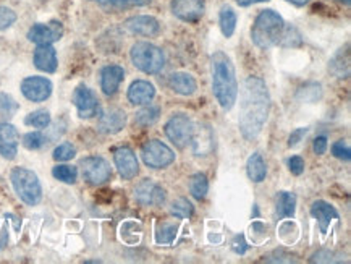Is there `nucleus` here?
Returning a JSON list of instances; mask_svg holds the SVG:
<instances>
[{
  "label": "nucleus",
  "instance_id": "7c9ffc66",
  "mask_svg": "<svg viewBox=\"0 0 351 264\" xmlns=\"http://www.w3.org/2000/svg\"><path fill=\"white\" fill-rule=\"evenodd\" d=\"M52 176L56 177L57 180H60L64 183H75L76 178H78V171H76V167H73V165L62 164V165H56V167H53Z\"/></svg>",
  "mask_w": 351,
  "mask_h": 264
},
{
  "label": "nucleus",
  "instance_id": "c9c22d12",
  "mask_svg": "<svg viewBox=\"0 0 351 264\" xmlns=\"http://www.w3.org/2000/svg\"><path fill=\"white\" fill-rule=\"evenodd\" d=\"M18 109V104L8 94H0V115L2 117H12Z\"/></svg>",
  "mask_w": 351,
  "mask_h": 264
},
{
  "label": "nucleus",
  "instance_id": "5701e85b",
  "mask_svg": "<svg viewBox=\"0 0 351 264\" xmlns=\"http://www.w3.org/2000/svg\"><path fill=\"white\" fill-rule=\"evenodd\" d=\"M169 84L175 93L182 94V96H191V94L196 93L197 88L196 80L190 73H184V71H177V73L170 75Z\"/></svg>",
  "mask_w": 351,
  "mask_h": 264
},
{
  "label": "nucleus",
  "instance_id": "412c9836",
  "mask_svg": "<svg viewBox=\"0 0 351 264\" xmlns=\"http://www.w3.org/2000/svg\"><path fill=\"white\" fill-rule=\"evenodd\" d=\"M34 65L36 69L40 71H46V73H53L57 70V52L51 44L46 46H38L34 51Z\"/></svg>",
  "mask_w": 351,
  "mask_h": 264
},
{
  "label": "nucleus",
  "instance_id": "37998d69",
  "mask_svg": "<svg viewBox=\"0 0 351 264\" xmlns=\"http://www.w3.org/2000/svg\"><path fill=\"white\" fill-rule=\"evenodd\" d=\"M240 7H250L254 5V3H261V2H269V0H235Z\"/></svg>",
  "mask_w": 351,
  "mask_h": 264
},
{
  "label": "nucleus",
  "instance_id": "72a5a7b5",
  "mask_svg": "<svg viewBox=\"0 0 351 264\" xmlns=\"http://www.w3.org/2000/svg\"><path fill=\"white\" fill-rule=\"evenodd\" d=\"M75 156H76V149L73 145H70V143H62V145L57 146L56 151H53V159L60 160V163L73 159Z\"/></svg>",
  "mask_w": 351,
  "mask_h": 264
},
{
  "label": "nucleus",
  "instance_id": "39448f33",
  "mask_svg": "<svg viewBox=\"0 0 351 264\" xmlns=\"http://www.w3.org/2000/svg\"><path fill=\"white\" fill-rule=\"evenodd\" d=\"M130 57H132L133 65L147 75L159 73L165 65V56L162 49L149 43L134 44L132 52H130Z\"/></svg>",
  "mask_w": 351,
  "mask_h": 264
},
{
  "label": "nucleus",
  "instance_id": "f8f14e48",
  "mask_svg": "<svg viewBox=\"0 0 351 264\" xmlns=\"http://www.w3.org/2000/svg\"><path fill=\"white\" fill-rule=\"evenodd\" d=\"M64 36V26L58 21H52L47 25H34L29 29L28 39L31 43L38 44V46H46V44H52L58 41Z\"/></svg>",
  "mask_w": 351,
  "mask_h": 264
},
{
  "label": "nucleus",
  "instance_id": "e433bc0d",
  "mask_svg": "<svg viewBox=\"0 0 351 264\" xmlns=\"http://www.w3.org/2000/svg\"><path fill=\"white\" fill-rule=\"evenodd\" d=\"M332 154L335 156L337 159H341V160H348L351 159V149H350V145L346 143L345 140H340L337 141L334 146H332Z\"/></svg>",
  "mask_w": 351,
  "mask_h": 264
},
{
  "label": "nucleus",
  "instance_id": "4be33fe9",
  "mask_svg": "<svg viewBox=\"0 0 351 264\" xmlns=\"http://www.w3.org/2000/svg\"><path fill=\"white\" fill-rule=\"evenodd\" d=\"M193 149H195L196 156H208L214 147V138L213 132L208 125H199V127L195 128L193 132Z\"/></svg>",
  "mask_w": 351,
  "mask_h": 264
},
{
  "label": "nucleus",
  "instance_id": "2f4dec72",
  "mask_svg": "<svg viewBox=\"0 0 351 264\" xmlns=\"http://www.w3.org/2000/svg\"><path fill=\"white\" fill-rule=\"evenodd\" d=\"M25 123L34 128H46L51 123V114L47 110H34L25 119Z\"/></svg>",
  "mask_w": 351,
  "mask_h": 264
},
{
  "label": "nucleus",
  "instance_id": "a18cd8bd",
  "mask_svg": "<svg viewBox=\"0 0 351 264\" xmlns=\"http://www.w3.org/2000/svg\"><path fill=\"white\" fill-rule=\"evenodd\" d=\"M340 2H343L345 5H350V0H340Z\"/></svg>",
  "mask_w": 351,
  "mask_h": 264
},
{
  "label": "nucleus",
  "instance_id": "4468645a",
  "mask_svg": "<svg viewBox=\"0 0 351 264\" xmlns=\"http://www.w3.org/2000/svg\"><path fill=\"white\" fill-rule=\"evenodd\" d=\"M114 160L117 169H119L120 177L123 178V180H132V178L138 176L139 165L136 154H134L130 147H119L114 153Z\"/></svg>",
  "mask_w": 351,
  "mask_h": 264
},
{
  "label": "nucleus",
  "instance_id": "c03bdc74",
  "mask_svg": "<svg viewBox=\"0 0 351 264\" xmlns=\"http://www.w3.org/2000/svg\"><path fill=\"white\" fill-rule=\"evenodd\" d=\"M288 2H291V3H293V5L301 7V5H304V3H308L309 0H288Z\"/></svg>",
  "mask_w": 351,
  "mask_h": 264
},
{
  "label": "nucleus",
  "instance_id": "1a4fd4ad",
  "mask_svg": "<svg viewBox=\"0 0 351 264\" xmlns=\"http://www.w3.org/2000/svg\"><path fill=\"white\" fill-rule=\"evenodd\" d=\"M165 190L159 183L146 178L134 188V200L143 206H162L165 203Z\"/></svg>",
  "mask_w": 351,
  "mask_h": 264
},
{
  "label": "nucleus",
  "instance_id": "6e6552de",
  "mask_svg": "<svg viewBox=\"0 0 351 264\" xmlns=\"http://www.w3.org/2000/svg\"><path fill=\"white\" fill-rule=\"evenodd\" d=\"M81 173L84 180L91 185H102L112 177V169L104 158L91 156L81 160Z\"/></svg>",
  "mask_w": 351,
  "mask_h": 264
},
{
  "label": "nucleus",
  "instance_id": "cd10ccee",
  "mask_svg": "<svg viewBox=\"0 0 351 264\" xmlns=\"http://www.w3.org/2000/svg\"><path fill=\"white\" fill-rule=\"evenodd\" d=\"M96 2L107 10H121V8L147 5L151 0H96Z\"/></svg>",
  "mask_w": 351,
  "mask_h": 264
},
{
  "label": "nucleus",
  "instance_id": "20e7f679",
  "mask_svg": "<svg viewBox=\"0 0 351 264\" xmlns=\"http://www.w3.org/2000/svg\"><path fill=\"white\" fill-rule=\"evenodd\" d=\"M12 185L15 188V193L18 198L28 206H36L43 200V187L38 176L33 171L25 167L13 169L10 173Z\"/></svg>",
  "mask_w": 351,
  "mask_h": 264
},
{
  "label": "nucleus",
  "instance_id": "79ce46f5",
  "mask_svg": "<svg viewBox=\"0 0 351 264\" xmlns=\"http://www.w3.org/2000/svg\"><path fill=\"white\" fill-rule=\"evenodd\" d=\"M8 243V226L0 222V252L7 247Z\"/></svg>",
  "mask_w": 351,
  "mask_h": 264
},
{
  "label": "nucleus",
  "instance_id": "a211bd4d",
  "mask_svg": "<svg viewBox=\"0 0 351 264\" xmlns=\"http://www.w3.org/2000/svg\"><path fill=\"white\" fill-rule=\"evenodd\" d=\"M311 216L317 221L324 235L327 234L332 221H339L340 219L339 213H337L334 206L326 203V201H314L311 206Z\"/></svg>",
  "mask_w": 351,
  "mask_h": 264
},
{
  "label": "nucleus",
  "instance_id": "a19ab883",
  "mask_svg": "<svg viewBox=\"0 0 351 264\" xmlns=\"http://www.w3.org/2000/svg\"><path fill=\"white\" fill-rule=\"evenodd\" d=\"M327 138L326 136H317L316 140H314V153L317 156H322L326 154L327 151Z\"/></svg>",
  "mask_w": 351,
  "mask_h": 264
},
{
  "label": "nucleus",
  "instance_id": "a878e982",
  "mask_svg": "<svg viewBox=\"0 0 351 264\" xmlns=\"http://www.w3.org/2000/svg\"><path fill=\"white\" fill-rule=\"evenodd\" d=\"M219 23H220V29H222V34L225 36V38H232L233 33H235V28H237V13L233 12L232 7L223 5L222 8H220Z\"/></svg>",
  "mask_w": 351,
  "mask_h": 264
},
{
  "label": "nucleus",
  "instance_id": "ddd939ff",
  "mask_svg": "<svg viewBox=\"0 0 351 264\" xmlns=\"http://www.w3.org/2000/svg\"><path fill=\"white\" fill-rule=\"evenodd\" d=\"M73 102L78 109V115L81 119H91L93 115L97 114L99 110V101L91 89L84 84H81L75 89L73 93Z\"/></svg>",
  "mask_w": 351,
  "mask_h": 264
},
{
  "label": "nucleus",
  "instance_id": "423d86ee",
  "mask_svg": "<svg viewBox=\"0 0 351 264\" xmlns=\"http://www.w3.org/2000/svg\"><path fill=\"white\" fill-rule=\"evenodd\" d=\"M141 156L144 164L151 169H165L170 164H173L175 153L172 147H169L165 143L159 140H151L143 146Z\"/></svg>",
  "mask_w": 351,
  "mask_h": 264
},
{
  "label": "nucleus",
  "instance_id": "f257e3e1",
  "mask_svg": "<svg viewBox=\"0 0 351 264\" xmlns=\"http://www.w3.org/2000/svg\"><path fill=\"white\" fill-rule=\"evenodd\" d=\"M271 112V94L267 84L259 77H247L240 97V132L245 140H256L263 132Z\"/></svg>",
  "mask_w": 351,
  "mask_h": 264
},
{
  "label": "nucleus",
  "instance_id": "4c0bfd02",
  "mask_svg": "<svg viewBox=\"0 0 351 264\" xmlns=\"http://www.w3.org/2000/svg\"><path fill=\"white\" fill-rule=\"evenodd\" d=\"M16 21V13L8 7H0V31L10 28Z\"/></svg>",
  "mask_w": 351,
  "mask_h": 264
},
{
  "label": "nucleus",
  "instance_id": "393cba45",
  "mask_svg": "<svg viewBox=\"0 0 351 264\" xmlns=\"http://www.w3.org/2000/svg\"><path fill=\"white\" fill-rule=\"evenodd\" d=\"M246 172L247 177H250L254 183H261L264 180L265 176H267V167H265V163L261 153H254L250 159H247Z\"/></svg>",
  "mask_w": 351,
  "mask_h": 264
},
{
  "label": "nucleus",
  "instance_id": "f03ea898",
  "mask_svg": "<svg viewBox=\"0 0 351 264\" xmlns=\"http://www.w3.org/2000/svg\"><path fill=\"white\" fill-rule=\"evenodd\" d=\"M213 91L223 110H230L238 97V82L233 62L227 53L217 51L213 56Z\"/></svg>",
  "mask_w": 351,
  "mask_h": 264
},
{
  "label": "nucleus",
  "instance_id": "f3484780",
  "mask_svg": "<svg viewBox=\"0 0 351 264\" xmlns=\"http://www.w3.org/2000/svg\"><path fill=\"white\" fill-rule=\"evenodd\" d=\"M125 78V70L120 65H107L101 71V88L106 96H114Z\"/></svg>",
  "mask_w": 351,
  "mask_h": 264
},
{
  "label": "nucleus",
  "instance_id": "bb28decb",
  "mask_svg": "<svg viewBox=\"0 0 351 264\" xmlns=\"http://www.w3.org/2000/svg\"><path fill=\"white\" fill-rule=\"evenodd\" d=\"M160 117V109L156 106L144 107L143 110H139L134 117V123H138L139 127H151L154 125Z\"/></svg>",
  "mask_w": 351,
  "mask_h": 264
},
{
  "label": "nucleus",
  "instance_id": "473e14b6",
  "mask_svg": "<svg viewBox=\"0 0 351 264\" xmlns=\"http://www.w3.org/2000/svg\"><path fill=\"white\" fill-rule=\"evenodd\" d=\"M195 213V208L188 200L178 198L172 203V214L178 219H190Z\"/></svg>",
  "mask_w": 351,
  "mask_h": 264
},
{
  "label": "nucleus",
  "instance_id": "c85d7f7f",
  "mask_svg": "<svg viewBox=\"0 0 351 264\" xmlns=\"http://www.w3.org/2000/svg\"><path fill=\"white\" fill-rule=\"evenodd\" d=\"M178 232V224L164 222L156 232V241L159 245H170L175 240Z\"/></svg>",
  "mask_w": 351,
  "mask_h": 264
},
{
  "label": "nucleus",
  "instance_id": "b1692460",
  "mask_svg": "<svg viewBox=\"0 0 351 264\" xmlns=\"http://www.w3.org/2000/svg\"><path fill=\"white\" fill-rule=\"evenodd\" d=\"M277 216L280 219L293 217L296 211V196L290 191H280L277 195Z\"/></svg>",
  "mask_w": 351,
  "mask_h": 264
},
{
  "label": "nucleus",
  "instance_id": "0eeeda50",
  "mask_svg": "<svg viewBox=\"0 0 351 264\" xmlns=\"http://www.w3.org/2000/svg\"><path fill=\"white\" fill-rule=\"evenodd\" d=\"M193 132H195V125L186 115L178 114L173 115L165 125V135L169 136V140L173 143L175 146L183 149L191 143Z\"/></svg>",
  "mask_w": 351,
  "mask_h": 264
},
{
  "label": "nucleus",
  "instance_id": "6ab92c4d",
  "mask_svg": "<svg viewBox=\"0 0 351 264\" xmlns=\"http://www.w3.org/2000/svg\"><path fill=\"white\" fill-rule=\"evenodd\" d=\"M127 26L128 31H132L133 34H139V36H156L159 34L160 31V23L156 20L154 16H147V15H139V16H133L127 20Z\"/></svg>",
  "mask_w": 351,
  "mask_h": 264
},
{
  "label": "nucleus",
  "instance_id": "9b49d317",
  "mask_svg": "<svg viewBox=\"0 0 351 264\" xmlns=\"http://www.w3.org/2000/svg\"><path fill=\"white\" fill-rule=\"evenodd\" d=\"M204 0H172V13L186 23H196L204 15Z\"/></svg>",
  "mask_w": 351,
  "mask_h": 264
},
{
  "label": "nucleus",
  "instance_id": "c756f323",
  "mask_svg": "<svg viewBox=\"0 0 351 264\" xmlns=\"http://www.w3.org/2000/svg\"><path fill=\"white\" fill-rule=\"evenodd\" d=\"M209 190V182L204 173H196L190 180V191L196 200H204Z\"/></svg>",
  "mask_w": 351,
  "mask_h": 264
},
{
  "label": "nucleus",
  "instance_id": "aec40b11",
  "mask_svg": "<svg viewBox=\"0 0 351 264\" xmlns=\"http://www.w3.org/2000/svg\"><path fill=\"white\" fill-rule=\"evenodd\" d=\"M156 96V88L154 84L149 82H144V80H136L132 83V86L128 89V101L134 106H143L147 104L154 99Z\"/></svg>",
  "mask_w": 351,
  "mask_h": 264
},
{
  "label": "nucleus",
  "instance_id": "7ed1b4c3",
  "mask_svg": "<svg viewBox=\"0 0 351 264\" xmlns=\"http://www.w3.org/2000/svg\"><path fill=\"white\" fill-rule=\"evenodd\" d=\"M283 29H285V21L277 12L263 10L251 29V39L259 49H269L274 44H278Z\"/></svg>",
  "mask_w": 351,
  "mask_h": 264
},
{
  "label": "nucleus",
  "instance_id": "f704fd0d",
  "mask_svg": "<svg viewBox=\"0 0 351 264\" xmlns=\"http://www.w3.org/2000/svg\"><path fill=\"white\" fill-rule=\"evenodd\" d=\"M44 145H46V136L43 133L33 132L23 136V146L26 149H40Z\"/></svg>",
  "mask_w": 351,
  "mask_h": 264
},
{
  "label": "nucleus",
  "instance_id": "58836bf2",
  "mask_svg": "<svg viewBox=\"0 0 351 264\" xmlns=\"http://www.w3.org/2000/svg\"><path fill=\"white\" fill-rule=\"evenodd\" d=\"M288 169L293 176H301L304 172V160L300 158V156H293L288 160Z\"/></svg>",
  "mask_w": 351,
  "mask_h": 264
},
{
  "label": "nucleus",
  "instance_id": "dca6fc26",
  "mask_svg": "<svg viewBox=\"0 0 351 264\" xmlns=\"http://www.w3.org/2000/svg\"><path fill=\"white\" fill-rule=\"evenodd\" d=\"M18 136L16 128L10 123L0 125V154L5 159H15L18 153Z\"/></svg>",
  "mask_w": 351,
  "mask_h": 264
},
{
  "label": "nucleus",
  "instance_id": "9d476101",
  "mask_svg": "<svg viewBox=\"0 0 351 264\" xmlns=\"http://www.w3.org/2000/svg\"><path fill=\"white\" fill-rule=\"evenodd\" d=\"M21 93L31 102H43L51 97L52 83L44 77H29L21 83Z\"/></svg>",
  "mask_w": 351,
  "mask_h": 264
},
{
  "label": "nucleus",
  "instance_id": "ea45409f",
  "mask_svg": "<svg viewBox=\"0 0 351 264\" xmlns=\"http://www.w3.org/2000/svg\"><path fill=\"white\" fill-rule=\"evenodd\" d=\"M308 130H309V128H296L295 132H291L290 138H288V146L295 147L296 145H298V143L306 136V133H308Z\"/></svg>",
  "mask_w": 351,
  "mask_h": 264
},
{
  "label": "nucleus",
  "instance_id": "2eb2a0df",
  "mask_svg": "<svg viewBox=\"0 0 351 264\" xmlns=\"http://www.w3.org/2000/svg\"><path fill=\"white\" fill-rule=\"evenodd\" d=\"M127 125V114L120 109H110L104 112L99 119V130L106 135H115Z\"/></svg>",
  "mask_w": 351,
  "mask_h": 264
}]
</instances>
